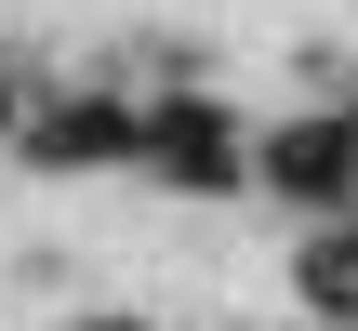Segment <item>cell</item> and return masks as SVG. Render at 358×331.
<instances>
[{
	"label": "cell",
	"instance_id": "obj_1",
	"mask_svg": "<svg viewBox=\"0 0 358 331\" xmlns=\"http://www.w3.org/2000/svg\"><path fill=\"white\" fill-rule=\"evenodd\" d=\"M133 146H146L173 186H239V172H252V146H239L213 106H159V119H133Z\"/></svg>",
	"mask_w": 358,
	"mask_h": 331
},
{
	"label": "cell",
	"instance_id": "obj_2",
	"mask_svg": "<svg viewBox=\"0 0 358 331\" xmlns=\"http://www.w3.org/2000/svg\"><path fill=\"white\" fill-rule=\"evenodd\" d=\"M279 199H345L358 186V133L345 119H292V133H266V159H252Z\"/></svg>",
	"mask_w": 358,
	"mask_h": 331
},
{
	"label": "cell",
	"instance_id": "obj_3",
	"mask_svg": "<svg viewBox=\"0 0 358 331\" xmlns=\"http://www.w3.org/2000/svg\"><path fill=\"white\" fill-rule=\"evenodd\" d=\"M120 146H133L120 106H40V119H27V159H53V172H93V159H120Z\"/></svg>",
	"mask_w": 358,
	"mask_h": 331
},
{
	"label": "cell",
	"instance_id": "obj_4",
	"mask_svg": "<svg viewBox=\"0 0 358 331\" xmlns=\"http://www.w3.org/2000/svg\"><path fill=\"white\" fill-rule=\"evenodd\" d=\"M306 305L319 318H358V239H319L306 252Z\"/></svg>",
	"mask_w": 358,
	"mask_h": 331
},
{
	"label": "cell",
	"instance_id": "obj_5",
	"mask_svg": "<svg viewBox=\"0 0 358 331\" xmlns=\"http://www.w3.org/2000/svg\"><path fill=\"white\" fill-rule=\"evenodd\" d=\"M345 199H358V186H345Z\"/></svg>",
	"mask_w": 358,
	"mask_h": 331
}]
</instances>
